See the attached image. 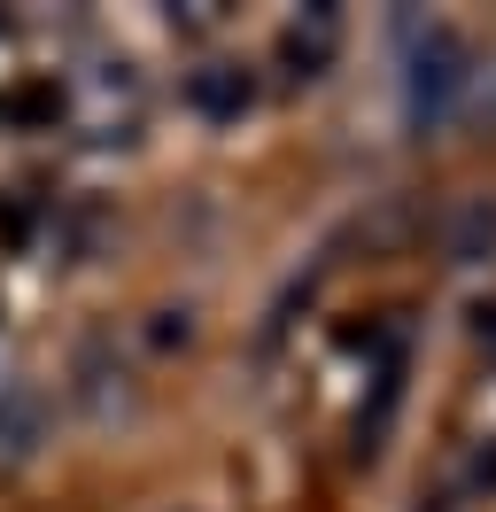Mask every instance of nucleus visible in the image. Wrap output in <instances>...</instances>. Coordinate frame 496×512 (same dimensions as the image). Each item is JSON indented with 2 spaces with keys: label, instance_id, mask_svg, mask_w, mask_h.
I'll return each instance as SVG.
<instances>
[{
  "label": "nucleus",
  "instance_id": "f257e3e1",
  "mask_svg": "<svg viewBox=\"0 0 496 512\" xmlns=\"http://www.w3.org/2000/svg\"><path fill=\"white\" fill-rule=\"evenodd\" d=\"M473 94V55L450 24H411L403 32V117L419 132L450 125L458 101Z\"/></svg>",
  "mask_w": 496,
  "mask_h": 512
},
{
  "label": "nucleus",
  "instance_id": "20e7f679",
  "mask_svg": "<svg viewBox=\"0 0 496 512\" xmlns=\"http://www.w3.org/2000/svg\"><path fill=\"white\" fill-rule=\"evenodd\" d=\"M489 249H496V202H465L458 233H450V256H458V264H481Z\"/></svg>",
  "mask_w": 496,
  "mask_h": 512
},
{
  "label": "nucleus",
  "instance_id": "39448f33",
  "mask_svg": "<svg viewBox=\"0 0 496 512\" xmlns=\"http://www.w3.org/2000/svg\"><path fill=\"white\" fill-rule=\"evenodd\" d=\"M31 450V396H8V412H0V458H24Z\"/></svg>",
  "mask_w": 496,
  "mask_h": 512
},
{
  "label": "nucleus",
  "instance_id": "f03ea898",
  "mask_svg": "<svg viewBox=\"0 0 496 512\" xmlns=\"http://www.w3.org/2000/svg\"><path fill=\"white\" fill-rule=\"evenodd\" d=\"M248 101H256V78H248L241 63H202L194 78H186V109L210 117V125H241Z\"/></svg>",
  "mask_w": 496,
  "mask_h": 512
},
{
  "label": "nucleus",
  "instance_id": "7ed1b4c3",
  "mask_svg": "<svg viewBox=\"0 0 496 512\" xmlns=\"http://www.w3.org/2000/svg\"><path fill=\"white\" fill-rule=\"evenodd\" d=\"M334 8H310L303 24H287L279 32V63H287V78H318V70L334 63Z\"/></svg>",
  "mask_w": 496,
  "mask_h": 512
},
{
  "label": "nucleus",
  "instance_id": "0eeeda50",
  "mask_svg": "<svg viewBox=\"0 0 496 512\" xmlns=\"http://www.w3.org/2000/svg\"><path fill=\"white\" fill-rule=\"evenodd\" d=\"M481 350L496 357V311H481Z\"/></svg>",
  "mask_w": 496,
  "mask_h": 512
},
{
  "label": "nucleus",
  "instance_id": "423d86ee",
  "mask_svg": "<svg viewBox=\"0 0 496 512\" xmlns=\"http://www.w3.org/2000/svg\"><path fill=\"white\" fill-rule=\"evenodd\" d=\"M473 489H489V497H496V435L473 450Z\"/></svg>",
  "mask_w": 496,
  "mask_h": 512
}]
</instances>
